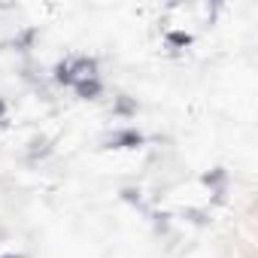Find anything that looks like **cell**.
Wrapping results in <instances>:
<instances>
[{"mask_svg":"<svg viewBox=\"0 0 258 258\" xmlns=\"http://www.w3.org/2000/svg\"><path fill=\"white\" fill-rule=\"evenodd\" d=\"M7 258H19V255H7Z\"/></svg>","mask_w":258,"mask_h":258,"instance_id":"1","label":"cell"}]
</instances>
